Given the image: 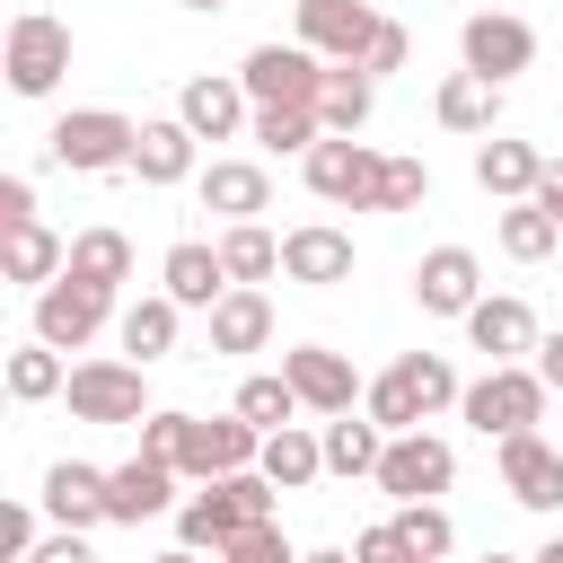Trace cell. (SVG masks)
<instances>
[{
    "label": "cell",
    "mask_w": 563,
    "mask_h": 563,
    "mask_svg": "<svg viewBox=\"0 0 563 563\" xmlns=\"http://www.w3.org/2000/svg\"><path fill=\"white\" fill-rule=\"evenodd\" d=\"M273 493H282V484H273L264 466H246V475H211L202 493L176 501V537H185L194 554H229L246 528L273 519Z\"/></svg>",
    "instance_id": "obj_1"
},
{
    "label": "cell",
    "mask_w": 563,
    "mask_h": 563,
    "mask_svg": "<svg viewBox=\"0 0 563 563\" xmlns=\"http://www.w3.org/2000/svg\"><path fill=\"white\" fill-rule=\"evenodd\" d=\"M545 378H537V361H493L484 378H466V396H457V413L484 431V440H510V431H537L545 422Z\"/></svg>",
    "instance_id": "obj_2"
},
{
    "label": "cell",
    "mask_w": 563,
    "mask_h": 563,
    "mask_svg": "<svg viewBox=\"0 0 563 563\" xmlns=\"http://www.w3.org/2000/svg\"><path fill=\"white\" fill-rule=\"evenodd\" d=\"M62 405H70V422H97V431H141L158 405H150V369L141 361H79L70 369V387H62Z\"/></svg>",
    "instance_id": "obj_3"
},
{
    "label": "cell",
    "mask_w": 563,
    "mask_h": 563,
    "mask_svg": "<svg viewBox=\"0 0 563 563\" xmlns=\"http://www.w3.org/2000/svg\"><path fill=\"white\" fill-rule=\"evenodd\" d=\"M132 141H141L132 114H114V106H70V114L44 132V158L70 167V176H106V167H132Z\"/></svg>",
    "instance_id": "obj_4"
},
{
    "label": "cell",
    "mask_w": 563,
    "mask_h": 563,
    "mask_svg": "<svg viewBox=\"0 0 563 563\" xmlns=\"http://www.w3.org/2000/svg\"><path fill=\"white\" fill-rule=\"evenodd\" d=\"M325 70H334V62H317V53L290 35V44H255V53L238 62V88H246L255 106H317V97H325Z\"/></svg>",
    "instance_id": "obj_5"
},
{
    "label": "cell",
    "mask_w": 563,
    "mask_h": 563,
    "mask_svg": "<svg viewBox=\"0 0 563 563\" xmlns=\"http://www.w3.org/2000/svg\"><path fill=\"white\" fill-rule=\"evenodd\" d=\"M0 70H9V88H18V97H53V88H62V70H70V26H62V18H44V9L9 18V53H0Z\"/></svg>",
    "instance_id": "obj_6"
},
{
    "label": "cell",
    "mask_w": 563,
    "mask_h": 563,
    "mask_svg": "<svg viewBox=\"0 0 563 563\" xmlns=\"http://www.w3.org/2000/svg\"><path fill=\"white\" fill-rule=\"evenodd\" d=\"M299 176H308V194H317V202L369 211V185H378V150H369L361 132H325V141L299 158Z\"/></svg>",
    "instance_id": "obj_7"
},
{
    "label": "cell",
    "mask_w": 563,
    "mask_h": 563,
    "mask_svg": "<svg viewBox=\"0 0 563 563\" xmlns=\"http://www.w3.org/2000/svg\"><path fill=\"white\" fill-rule=\"evenodd\" d=\"M106 317H114V290L79 282V273H62V282H44V290H35V343H53V352L97 343V325H106Z\"/></svg>",
    "instance_id": "obj_8"
},
{
    "label": "cell",
    "mask_w": 563,
    "mask_h": 563,
    "mask_svg": "<svg viewBox=\"0 0 563 563\" xmlns=\"http://www.w3.org/2000/svg\"><path fill=\"white\" fill-rule=\"evenodd\" d=\"M449 484H457V449H449L440 431H396V440H387L378 493H396V501H440Z\"/></svg>",
    "instance_id": "obj_9"
},
{
    "label": "cell",
    "mask_w": 563,
    "mask_h": 563,
    "mask_svg": "<svg viewBox=\"0 0 563 563\" xmlns=\"http://www.w3.org/2000/svg\"><path fill=\"white\" fill-rule=\"evenodd\" d=\"M457 62L510 88V79L537 62V26H528V18H510V9H475V18L457 26Z\"/></svg>",
    "instance_id": "obj_10"
},
{
    "label": "cell",
    "mask_w": 563,
    "mask_h": 563,
    "mask_svg": "<svg viewBox=\"0 0 563 563\" xmlns=\"http://www.w3.org/2000/svg\"><path fill=\"white\" fill-rule=\"evenodd\" d=\"M282 378L299 387V405L317 413V422H334V413H352L369 387H361V369L343 361V352H325V343H290L282 352Z\"/></svg>",
    "instance_id": "obj_11"
},
{
    "label": "cell",
    "mask_w": 563,
    "mask_h": 563,
    "mask_svg": "<svg viewBox=\"0 0 563 563\" xmlns=\"http://www.w3.org/2000/svg\"><path fill=\"white\" fill-rule=\"evenodd\" d=\"M501 493H510L519 510H563V440L510 431V440H501Z\"/></svg>",
    "instance_id": "obj_12"
},
{
    "label": "cell",
    "mask_w": 563,
    "mask_h": 563,
    "mask_svg": "<svg viewBox=\"0 0 563 563\" xmlns=\"http://www.w3.org/2000/svg\"><path fill=\"white\" fill-rule=\"evenodd\" d=\"M158 510H176V466H167V457L132 449L123 466H106V519H114V528H141V519H158Z\"/></svg>",
    "instance_id": "obj_13"
},
{
    "label": "cell",
    "mask_w": 563,
    "mask_h": 563,
    "mask_svg": "<svg viewBox=\"0 0 563 563\" xmlns=\"http://www.w3.org/2000/svg\"><path fill=\"white\" fill-rule=\"evenodd\" d=\"M317 62H361L369 35H378V9L369 0H299V26H290Z\"/></svg>",
    "instance_id": "obj_14"
},
{
    "label": "cell",
    "mask_w": 563,
    "mask_h": 563,
    "mask_svg": "<svg viewBox=\"0 0 563 563\" xmlns=\"http://www.w3.org/2000/svg\"><path fill=\"white\" fill-rule=\"evenodd\" d=\"M176 114L194 123V141H238L246 123H255V97L238 88V70L220 79V70H202V79H185L176 88Z\"/></svg>",
    "instance_id": "obj_15"
},
{
    "label": "cell",
    "mask_w": 563,
    "mask_h": 563,
    "mask_svg": "<svg viewBox=\"0 0 563 563\" xmlns=\"http://www.w3.org/2000/svg\"><path fill=\"white\" fill-rule=\"evenodd\" d=\"M158 290H167L176 308H202V317H211V308H220V299H229L238 282H229L220 246H202V238H176V246L158 255Z\"/></svg>",
    "instance_id": "obj_16"
},
{
    "label": "cell",
    "mask_w": 563,
    "mask_h": 563,
    "mask_svg": "<svg viewBox=\"0 0 563 563\" xmlns=\"http://www.w3.org/2000/svg\"><path fill=\"white\" fill-rule=\"evenodd\" d=\"M413 299H422V317H466V308L484 299L475 246H431V255L413 264Z\"/></svg>",
    "instance_id": "obj_17"
},
{
    "label": "cell",
    "mask_w": 563,
    "mask_h": 563,
    "mask_svg": "<svg viewBox=\"0 0 563 563\" xmlns=\"http://www.w3.org/2000/svg\"><path fill=\"white\" fill-rule=\"evenodd\" d=\"M255 457H264V431H255L238 405H229L220 422H194V440H185V475H194V484H211V475H246Z\"/></svg>",
    "instance_id": "obj_18"
},
{
    "label": "cell",
    "mask_w": 563,
    "mask_h": 563,
    "mask_svg": "<svg viewBox=\"0 0 563 563\" xmlns=\"http://www.w3.org/2000/svg\"><path fill=\"white\" fill-rule=\"evenodd\" d=\"M457 325H466V343H475L484 361H528V352H537V317H528V299H510V290H484Z\"/></svg>",
    "instance_id": "obj_19"
},
{
    "label": "cell",
    "mask_w": 563,
    "mask_h": 563,
    "mask_svg": "<svg viewBox=\"0 0 563 563\" xmlns=\"http://www.w3.org/2000/svg\"><path fill=\"white\" fill-rule=\"evenodd\" d=\"M545 150L537 141H510V132H493V141H475V185L493 194V202H528L537 185H545Z\"/></svg>",
    "instance_id": "obj_20"
},
{
    "label": "cell",
    "mask_w": 563,
    "mask_h": 563,
    "mask_svg": "<svg viewBox=\"0 0 563 563\" xmlns=\"http://www.w3.org/2000/svg\"><path fill=\"white\" fill-rule=\"evenodd\" d=\"M35 501H44L53 528H97V519H106V466H88V457H53Z\"/></svg>",
    "instance_id": "obj_21"
},
{
    "label": "cell",
    "mask_w": 563,
    "mask_h": 563,
    "mask_svg": "<svg viewBox=\"0 0 563 563\" xmlns=\"http://www.w3.org/2000/svg\"><path fill=\"white\" fill-rule=\"evenodd\" d=\"M194 123L185 114H141V141H132V176L141 185H185L194 176Z\"/></svg>",
    "instance_id": "obj_22"
},
{
    "label": "cell",
    "mask_w": 563,
    "mask_h": 563,
    "mask_svg": "<svg viewBox=\"0 0 563 563\" xmlns=\"http://www.w3.org/2000/svg\"><path fill=\"white\" fill-rule=\"evenodd\" d=\"M194 194H202V211H220V220H264V211H273V176H264L255 158H211V167L194 176Z\"/></svg>",
    "instance_id": "obj_23"
},
{
    "label": "cell",
    "mask_w": 563,
    "mask_h": 563,
    "mask_svg": "<svg viewBox=\"0 0 563 563\" xmlns=\"http://www.w3.org/2000/svg\"><path fill=\"white\" fill-rule=\"evenodd\" d=\"M282 273L308 282V290H334V282H352V238L334 220H308V229L282 238Z\"/></svg>",
    "instance_id": "obj_24"
},
{
    "label": "cell",
    "mask_w": 563,
    "mask_h": 563,
    "mask_svg": "<svg viewBox=\"0 0 563 563\" xmlns=\"http://www.w3.org/2000/svg\"><path fill=\"white\" fill-rule=\"evenodd\" d=\"M431 114L449 123V132H475V141H493L501 132V79H484V70H449L440 79V97H431Z\"/></svg>",
    "instance_id": "obj_25"
},
{
    "label": "cell",
    "mask_w": 563,
    "mask_h": 563,
    "mask_svg": "<svg viewBox=\"0 0 563 563\" xmlns=\"http://www.w3.org/2000/svg\"><path fill=\"white\" fill-rule=\"evenodd\" d=\"M0 264H9V282L44 290V282L70 273V238H53L44 220H18V229H0Z\"/></svg>",
    "instance_id": "obj_26"
},
{
    "label": "cell",
    "mask_w": 563,
    "mask_h": 563,
    "mask_svg": "<svg viewBox=\"0 0 563 563\" xmlns=\"http://www.w3.org/2000/svg\"><path fill=\"white\" fill-rule=\"evenodd\" d=\"M176 317H185V308H176L167 290L132 299V308L114 317V343H123V361H141V369H150V361H167V352H176Z\"/></svg>",
    "instance_id": "obj_27"
},
{
    "label": "cell",
    "mask_w": 563,
    "mask_h": 563,
    "mask_svg": "<svg viewBox=\"0 0 563 563\" xmlns=\"http://www.w3.org/2000/svg\"><path fill=\"white\" fill-rule=\"evenodd\" d=\"M264 343H273V299L238 282V290L211 308V352H264Z\"/></svg>",
    "instance_id": "obj_28"
},
{
    "label": "cell",
    "mask_w": 563,
    "mask_h": 563,
    "mask_svg": "<svg viewBox=\"0 0 563 563\" xmlns=\"http://www.w3.org/2000/svg\"><path fill=\"white\" fill-rule=\"evenodd\" d=\"M317 114H325V132H369V114H378V79H369L361 62H334Z\"/></svg>",
    "instance_id": "obj_29"
},
{
    "label": "cell",
    "mask_w": 563,
    "mask_h": 563,
    "mask_svg": "<svg viewBox=\"0 0 563 563\" xmlns=\"http://www.w3.org/2000/svg\"><path fill=\"white\" fill-rule=\"evenodd\" d=\"M246 141H255V150H273V158H308V150L325 141V114H317V106H255Z\"/></svg>",
    "instance_id": "obj_30"
},
{
    "label": "cell",
    "mask_w": 563,
    "mask_h": 563,
    "mask_svg": "<svg viewBox=\"0 0 563 563\" xmlns=\"http://www.w3.org/2000/svg\"><path fill=\"white\" fill-rule=\"evenodd\" d=\"M317 440H325V475H378V457H387V431L369 413H334Z\"/></svg>",
    "instance_id": "obj_31"
},
{
    "label": "cell",
    "mask_w": 563,
    "mask_h": 563,
    "mask_svg": "<svg viewBox=\"0 0 563 563\" xmlns=\"http://www.w3.org/2000/svg\"><path fill=\"white\" fill-rule=\"evenodd\" d=\"M282 493H299V484H317L325 475V440L317 431H299V422H282V431H264V457H255Z\"/></svg>",
    "instance_id": "obj_32"
},
{
    "label": "cell",
    "mask_w": 563,
    "mask_h": 563,
    "mask_svg": "<svg viewBox=\"0 0 563 563\" xmlns=\"http://www.w3.org/2000/svg\"><path fill=\"white\" fill-rule=\"evenodd\" d=\"M493 238H501V255H510V264H545V255L563 246V220L528 194V202H510V211H501V229H493Z\"/></svg>",
    "instance_id": "obj_33"
},
{
    "label": "cell",
    "mask_w": 563,
    "mask_h": 563,
    "mask_svg": "<svg viewBox=\"0 0 563 563\" xmlns=\"http://www.w3.org/2000/svg\"><path fill=\"white\" fill-rule=\"evenodd\" d=\"M220 264H229V282L255 290V282L282 273V238H273L264 220H229V229H220Z\"/></svg>",
    "instance_id": "obj_34"
},
{
    "label": "cell",
    "mask_w": 563,
    "mask_h": 563,
    "mask_svg": "<svg viewBox=\"0 0 563 563\" xmlns=\"http://www.w3.org/2000/svg\"><path fill=\"white\" fill-rule=\"evenodd\" d=\"M70 273L97 282V290H123V282H132V238H123V229H79V238H70Z\"/></svg>",
    "instance_id": "obj_35"
},
{
    "label": "cell",
    "mask_w": 563,
    "mask_h": 563,
    "mask_svg": "<svg viewBox=\"0 0 563 563\" xmlns=\"http://www.w3.org/2000/svg\"><path fill=\"white\" fill-rule=\"evenodd\" d=\"M62 387H70V369H62L53 343H18V352H9V396H18V405H44V396H62Z\"/></svg>",
    "instance_id": "obj_36"
},
{
    "label": "cell",
    "mask_w": 563,
    "mask_h": 563,
    "mask_svg": "<svg viewBox=\"0 0 563 563\" xmlns=\"http://www.w3.org/2000/svg\"><path fill=\"white\" fill-rule=\"evenodd\" d=\"M238 413H246L255 431H282V422H299L308 405H299V387H290L282 369H255V378L238 387Z\"/></svg>",
    "instance_id": "obj_37"
},
{
    "label": "cell",
    "mask_w": 563,
    "mask_h": 563,
    "mask_svg": "<svg viewBox=\"0 0 563 563\" xmlns=\"http://www.w3.org/2000/svg\"><path fill=\"white\" fill-rule=\"evenodd\" d=\"M422 202H431V167H422V158H378L369 211H422Z\"/></svg>",
    "instance_id": "obj_38"
},
{
    "label": "cell",
    "mask_w": 563,
    "mask_h": 563,
    "mask_svg": "<svg viewBox=\"0 0 563 563\" xmlns=\"http://www.w3.org/2000/svg\"><path fill=\"white\" fill-rule=\"evenodd\" d=\"M396 537H405V545H422L431 563L457 545V528H449V510H440V501H396Z\"/></svg>",
    "instance_id": "obj_39"
},
{
    "label": "cell",
    "mask_w": 563,
    "mask_h": 563,
    "mask_svg": "<svg viewBox=\"0 0 563 563\" xmlns=\"http://www.w3.org/2000/svg\"><path fill=\"white\" fill-rule=\"evenodd\" d=\"M185 440H194V413H167V405H158V413L141 422V449H150V457H167L176 475H185Z\"/></svg>",
    "instance_id": "obj_40"
},
{
    "label": "cell",
    "mask_w": 563,
    "mask_h": 563,
    "mask_svg": "<svg viewBox=\"0 0 563 563\" xmlns=\"http://www.w3.org/2000/svg\"><path fill=\"white\" fill-rule=\"evenodd\" d=\"M220 563H299V545L282 537V519H264V528H246V537H238Z\"/></svg>",
    "instance_id": "obj_41"
},
{
    "label": "cell",
    "mask_w": 563,
    "mask_h": 563,
    "mask_svg": "<svg viewBox=\"0 0 563 563\" xmlns=\"http://www.w3.org/2000/svg\"><path fill=\"white\" fill-rule=\"evenodd\" d=\"M405 62H413V35H405L396 18H378V35H369V53H361V70H369V79H387V70H405Z\"/></svg>",
    "instance_id": "obj_42"
},
{
    "label": "cell",
    "mask_w": 563,
    "mask_h": 563,
    "mask_svg": "<svg viewBox=\"0 0 563 563\" xmlns=\"http://www.w3.org/2000/svg\"><path fill=\"white\" fill-rule=\"evenodd\" d=\"M352 554H361V563H431L422 545H405V537H396V519H378V528H361V537H352Z\"/></svg>",
    "instance_id": "obj_43"
},
{
    "label": "cell",
    "mask_w": 563,
    "mask_h": 563,
    "mask_svg": "<svg viewBox=\"0 0 563 563\" xmlns=\"http://www.w3.org/2000/svg\"><path fill=\"white\" fill-rule=\"evenodd\" d=\"M35 545H44V537H35V501H9V510H0V554L26 563Z\"/></svg>",
    "instance_id": "obj_44"
},
{
    "label": "cell",
    "mask_w": 563,
    "mask_h": 563,
    "mask_svg": "<svg viewBox=\"0 0 563 563\" xmlns=\"http://www.w3.org/2000/svg\"><path fill=\"white\" fill-rule=\"evenodd\" d=\"M26 563H97V545H88V528H53Z\"/></svg>",
    "instance_id": "obj_45"
},
{
    "label": "cell",
    "mask_w": 563,
    "mask_h": 563,
    "mask_svg": "<svg viewBox=\"0 0 563 563\" xmlns=\"http://www.w3.org/2000/svg\"><path fill=\"white\" fill-rule=\"evenodd\" d=\"M35 220V176H0V229Z\"/></svg>",
    "instance_id": "obj_46"
},
{
    "label": "cell",
    "mask_w": 563,
    "mask_h": 563,
    "mask_svg": "<svg viewBox=\"0 0 563 563\" xmlns=\"http://www.w3.org/2000/svg\"><path fill=\"white\" fill-rule=\"evenodd\" d=\"M528 361H537V378L563 396V325H554V334H537V352H528Z\"/></svg>",
    "instance_id": "obj_47"
},
{
    "label": "cell",
    "mask_w": 563,
    "mask_h": 563,
    "mask_svg": "<svg viewBox=\"0 0 563 563\" xmlns=\"http://www.w3.org/2000/svg\"><path fill=\"white\" fill-rule=\"evenodd\" d=\"M537 202H545V211L563 220V167H545V185H537Z\"/></svg>",
    "instance_id": "obj_48"
},
{
    "label": "cell",
    "mask_w": 563,
    "mask_h": 563,
    "mask_svg": "<svg viewBox=\"0 0 563 563\" xmlns=\"http://www.w3.org/2000/svg\"><path fill=\"white\" fill-rule=\"evenodd\" d=\"M299 563H361V554H343V545H317V554H299Z\"/></svg>",
    "instance_id": "obj_49"
},
{
    "label": "cell",
    "mask_w": 563,
    "mask_h": 563,
    "mask_svg": "<svg viewBox=\"0 0 563 563\" xmlns=\"http://www.w3.org/2000/svg\"><path fill=\"white\" fill-rule=\"evenodd\" d=\"M176 9H194V18H220V9H238V0H176Z\"/></svg>",
    "instance_id": "obj_50"
},
{
    "label": "cell",
    "mask_w": 563,
    "mask_h": 563,
    "mask_svg": "<svg viewBox=\"0 0 563 563\" xmlns=\"http://www.w3.org/2000/svg\"><path fill=\"white\" fill-rule=\"evenodd\" d=\"M528 563H563V537H545V545H537V554H528Z\"/></svg>",
    "instance_id": "obj_51"
},
{
    "label": "cell",
    "mask_w": 563,
    "mask_h": 563,
    "mask_svg": "<svg viewBox=\"0 0 563 563\" xmlns=\"http://www.w3.org/2000/svg\"><path fill=\"white\" fill-rule=\"evenodd\" d=\"M484 563H519V554H484Z\"/></svg>",
    "instance_id": "obj_52"
}]
</instances>
